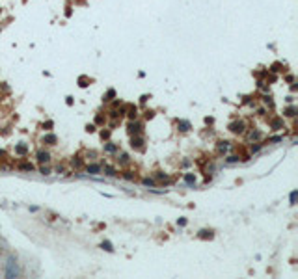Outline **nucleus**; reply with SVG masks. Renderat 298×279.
Instances as JSON below:
<instances>
[{
    "label": "nucleus",
    "mask_w": 298,
    "mask_h": 279,
    "mask_svg": "<svg viewBox=\"0 0 298 279\" xmlns=\"http://www.w3.org/2000/svg\"><path fill=\"white\" fill-rule=\"evenodd\" d=\"M6 276H7V277H15V276H17V266H15V261H13V259H9V261H7Z\"/></svg>",
    "instance_id": "obj_1"
},
{
    "label": "nucleus",
    "mask_w": 298,
    "mask_h": 279,
    "mask_svg": "<svg viewBox=\"0 0 298 279\" xmlns=\"http://www.w3.org/2000/svg\"><path fill=\"white\" fill-rule=\"evenodd\" d=\"M231 132H235V134H242L244 132V123L242 121H237V123H231Z\"/></svg>",
    "instance_id": "obj_2"
},
{
    "label": "nucleus",
    "mask_w": 298,
    "mask_h": 279,
    "mask_svg": "<svg viewBox=\"0 0 298 279\" xmlns=\"http://www.w3.org/2000/svg\"><path fill=\"white\" fill-rule=\"evenodd\" d=\"M37 160H39V162H50V153L49 151H39L37 153Z\"/></svg>",
    "instance_id": "obj_3"
},
{
    "label": "nucleus",
    "mask_w": 298,
    "mask_h": 279,
    "mask_svg": "<svg viewBox=\"0 0 298 279\" xmlns=\"http://www.w3.org/2000/svg\"><path fill=\"white\" fill-rule=\"evenodd\" d=\"M177 128L181 132H186V130H190V123L188 121H177Z\"/></svg>",
    "instance_id": "obj_4"
},
{
    "label": "nucleus",
    "mask_w": 298,
    "mask_h": 279,
    "mask_svg": "<svg viewBox=\"0 0 298 279\" xmlns=\"http://www.w3.org/2000/svg\"><path fill=\"white\" fill-rule=\"evenodd\" d=\"M129 132H131V134H138L140 132V123H134V121H132V123L129 125Z\"/></svg>",
    "instance_id": "obj_5"
},
{
    "label": "nucleus",
    "mask_w": 298,
    "mask_h": 279,
    "mask_svg": "<svg viewBox=\"0 0 298 279\" xmlns=\"http://www.w3.org/2000/svg\"><path fill=\"white\" fill-rule=\"evenodd\" d=\"M131 145H132V147H136V149H142V145H144V140H142V138H132Z\"/></svg>",
    "instance_id": "obj_6"
},
{
    "label": "nucleus",
    "mask_w": 298,
    "mask_h": 279,
    "mask_svg": "<svg viewBox=\"0 0 298 279\" xmlns=\"http://www.w3.org/2000/svg\"><path fill=\"white\" fill-rule=\"evenodd\" d=\"M99 171H101V166H99V164H91V166H88V173H93V175H95V173H99Z\"/></svg>",
    "instance_id": "obj_7"
},
{
    "label": "nucleus",
    "mask_w": 298,
    "mask_h": 279,
    "mask_svg": "<svg viewBox=\"0 0 298 279\" xmlns=\"http://www.w3.org/2000/svg\"><path fill=\"white\" fill-rule=\"evenodd\" d=\"M43 141H45V143H49V145H54V143L58 141V138H56L54 134H50V136H47V138H43Z\"/></svg>",
    "instance_id": "obj_8"
},
{
    "label": "nucleus",
    "mask_w": 298,
    "mask_h": 279,
    "mask_svg": "<svg viewBox=\"0 0 298 279\" xmlns=\"http://www.w3.org/2000/svg\"><path fill=\"white\" fill-rule=\"evenodd\" d=\"M227 143H229V141H220V145H218V151H227V147H229V145H227Z\"/></svg>",
    "instance_id": "obj_9"
},
{
    "label": "nucleus",
    "mask_w": 298,
    "mask_h": 279,
    "mask_svg": "<svg viewBox=\"0 0 298 279\" xmlns=\"http://www.w3.org/2000/svg\"><path fill=\"white\" fill-rule=\"evenodd\" d=\"M199 238H213V233H211V231H201V233H199Z\"/></svg>",
    "instance_id": "obj_10"
},
{
    "label": "nucleus",
    "mask_w": 298,
    "mask_h": 279,
    "mask_svg": "<svg viewBox=\"0 0 298 279\" xmlns=\"http://www.w3.org/2000/svg\"><path fill=\"white\" fill-rule=\"evenodd\" d=\"M101 247H103V249H106V251H114V247H112L110 242H103V244H101Z\"/></svg>",
    "instance_id": "obj_11"
},
{
    "label": "nucleus",
    "mask_w": 298,
    "mask_h": 279,
    "mask_svg": "<svg viewBox=\"0 0 298 279\" xmlns=\"http://www.w3.org/2000/svg\"><path fill=\"white\" fill-rule=\"evenodd\" d=\"M104 151H106V153H114V151H116V145H112V143L104 145Z\"/></svg>",
    "instance_id": "obj_12"
},
{
    "label": "nucleus",
    "mask_w": 298,
    "mask_h": 279,
    "mask_svg": "<svg viewBox=\"0 0 298 279\" xmlns=\"http://www.w3.org/2000/svg\"><path fill=\"white\" fill-rule=\"evenodd\" d=\"M21 170H26V171H32V170H34V166H32V164H21Z\"/></svg>",
    "instance_id": "obj_13"
},
{
    "label": "nucleus",
    "mask_w": 298,
    "mask_h": 279,
    "mask_svg": "<svg viewBox=\"0 0 298 279\" xmlns=\"http://www.w3.org/2000/svg\"><path fill=\"white\" fill-rule=\"evenodd\" d=\"M104 171H106V175H116V170H114V168H110V166L104 168Z\"/></svg>",
    "instance_id": "obj_14"
},
{
    "label": "nucleus",
    "mask_w": 298,
    "mask_h": 279,
    "mask_svg": "<svg viewBox=\"0 0 298 279\" xmlns=\"http://www.w3.org/2000/svg\"><path fill=\"white\" fill-rule=\"evenodd\" d=\"M185 180H186V182H188V184H194V182H196V179H194V175H186V177H185Z\"/></svg>",
    "instance_id": "obj_15"
},
{
    "label": "nucleus",
    "mask_w": 298,
    "mask_h": 279,
    "mask_svg": "<svg viewBox=\"0 0 298 279\" xmlns=\"http://www.w3.org/2000/svg\"><path fill=\"white\" fill-rule=\"evenodd\" d=\"M15 151H17L19 155H24V153H26V147H24V145H19V147L15 149Z\"/></svg>",
    "instance_id": "obj_16"
},
{
    "label": "nucleus",
    "mask_w": 298,
    "mask_h": 279,
    "mask_svg": "<svg viewBox=\"0 0 298 279\" xmlns=\"http://www.w3.org/2000/svg\"><path fill=\"white\" fill-rule=\"evenodd\" d=\"M114 95H116V91H114V89H108V93H106V99H104V101H110Z\"/></svg>",
    "instance_id": "obj_17"
},
{
    "label": "nucleus",
    "mask_w": 298,
    "mask_h": 279,
    "mask_svg": "<svg viewBox=\"0 0 298 279\" xmlns=\"http://www.w3.org/2000/svg\"><path fill=\"white\" fill-rule=\"evenodd\" d=\"M291 203H293V205L296 203V192H293V194H291Z\"/></svg>",
    "instance_id": "obj_18"
},
{
    "label": "nucleus",
    "mask_w": 298,
    "mask_h": 279,
    "mask_svg": "<svg viewBox=\"0 0 298 279\" xmlns=\"http://www.w3.org/2000/svg\"><path fill=\"white\" fill-rule=\"evenodd\" d=\"M41 173H43V175H49V173H50V171H49V168H45V166H43V168H41Z\"/></svg>",
    "instance_id": "obj_19"
},
{
    "label": "nucleus",
    "mask_w": 298,
    "mask_h": 279,
    "mask_svg": "<svg viewBox=\"0 0 298 279\" xmlns=\"http://www.w3.org/2000/svg\"><path fill=\"white\" fill-rule=\"evenodd\" d=\"M144 184H147V186H153V180H151V179H144Z\"/></svg>",
    "instance_id": "obj_20"
},
{
    "label": "nucleus",
    "mask_w": 298,
    "mask_h": 279,
    "mask_svg": "<svg viewBox=\"0 0 298 279\" xmlns=\"http://www.w3.org/2000/svg\"><path fill=\"white\" fill-rule=\"evenodd\" d=\"M237 160H238V156H229V158H227V162H237Z\"/></svg>",
    "instance_id": "obj_21"
},
{
    "label": "nucleus",
    "mask_w": 298,
    "mask_h": 279,
    "mask_svg": "<svg viewBox=\"0 0 298 279\" xmlns=\"http://www.w3.org/2000/svg\"><path fill=\"white\" fill-rule=\"evenodd\" d=\"M86 130H88V132H93V130H95V127H93V125H88V128H86Z\"/></svg>",
    "instance_id": "obj_22"
}]
</instances>
